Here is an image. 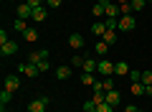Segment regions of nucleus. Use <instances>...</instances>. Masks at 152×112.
Wrapping results in <instances>:
<instances>
[{"mask_svg": "<svg viewBox=\"0 0 152 112\" xmlns=\"http://www.w3.org/2000/svg\"><path fill=\"white\" fill-rule=\"evenodd\" d=\"M33 21H38V23H43L46 21V18H48V16H46V5H38V8H33Z\"/></svg>", "mask_w": 152, "mask_h": 112, "instance_id": "obj_12", "label": "nucleus"}, {"mask_svg": "<svg viewBox=\"0 0 152 112\" xmlns=\"http://www.w3.org/2000/svg\"><path fill=\"white\" fill-rule=\"evenodd\" d=\"M114 3H117V5H124V3H129V0H114Z\"/></svg>", "mask_w": 152, "mask_h": 112, "instance_id": "obj_39", "label": "nucleus"}, {"mask_svg": "<svg viewBox=\"0 0 152 112\" xmlns=\"http://www.w3.org/2000/svg\"><path fill=\"white\" fill-rule=\"evenodd\" d=\"M129 79L132 82H140L142 79V71H129Z\"/></svg>", "mask_w": 152, "mask_h": 112, "instance_id": "obj_33", "label": "nucleus"}, {"mask_svg": "<svg viewBox=\"0 0 152 112\" xmlns=\"http://www.w3.org/2000/svg\"><path fill=\"white\" fill-rule=\"evenodd\" d=\"M36 66H38V71H41V74H43V71H48V59L41 61V64H36Z\"/></svg>", "mask_w": 152, "mask_h": 112, "instance_id": "obj_32", "label": "nucleus"}, {"mask_svg": "<svg viewBox=\"0 0 152 112\" xmlns=\"http://www.w3.org/2000/svg\"><path fill=\"white\" fill-rule=\"evenodd\" d=\"M15 13H18V18H26V21H28V18L33 16V8L28 5V3H20V5L15 8Z\"/></svg>", "mask_w": 152, "mask_h": 112, "instance_id": "obj_9", "label": "nucleus"}, {"mask_svg": "<svg viewBox=\"0 0 152 112\" xmlns=\"http://www.w3.org/2000/svg\"><path fill=\"white\" fill-rule=\"evenodd\" d=\"M71 74H74V71H71V66H58V69H56V79H61V82H66Z\"/></svg>", "mask_w": 152, "mask_h": 112, "instance_id": "obj_13", "label": "nucleus"}, {"mask_svg": "<svg viewBox=\"0 0 152 112\" xmlns=\"http://www.w3.org/2000/svg\"><path fill=\"white\" fill-rule=\"evenodd\" d=\"M134 26H137L134 16H122L119 18V31H134Z\"/></svg>", "mask_w": 152, "mask_h": 112, "instance_id": "obj_5", "label": "nucleus"}, {"mask_svg": "<svg viewBox=\"0 0 152 112\" xmlns=\"http://www.w3.org/2000/svg\"><path fill=\"white\" fill-rule=\"evenodd\" d=\"M129 89H132V94H137V97H140V94H145V84H142V82H132V87H129Z\"/></svg>", "mask_w": 152, "mask_h": 112, "instance_id": "obj_22", "label": "nucleus"}, {"mask_svg": "<svg viewBox=\"0 0 152 112\" xmlns=\"http://www.w3.org/2000/svg\"><path fill=\"white\" fill-rule=\"evenodd\" d=\"M91 16H96V18L107 16V10H104V5H102V3H94V8H91Z\"/></svg>", "mask_w": 152, "mask_h": 112, "instance_id": "obj_23", "label": "nucleus"}, {"mask_svg": "<svg viewBox=\"0 0 152 112\" xmlns=\"http://www.w3.org/2000/svg\"><path fill=\"white\" fill-rule=\"evenodd\" d=\"M84 43H86V38H84L81 33H71V36H69V46L74 48V51H79V48H84Z\"/></svg>", "mask_w": 152, "mask_h": 112, "instance_id": "obj_4", "label": "nucleus"}, {"mask_svg": "<svg viewBox=\"0 0 152 112\" xmlns=\"http://www.w3.org/2000/svg\"><path fill=\"white\" fill-rule=\"evenodd\" d=\"M140 82H142L145 87H147V84H152V71H142V79H140Z\"/></svg>", "mask_w": 152, "mask_h": 112, "instance_id": "obj_29", "label": "nucleus"}, {"mask_svg": "<svg viewBox=\"0 0 152 112\" xmlns=\"http://www.w3.org/2000/svg\"><path fill=\"white\" fill-rule=\"evenodd\" d=\"M18 87H20V79H18V76H5V89L8 92H13V94H15V92H18Z\"/></svg>", "mask_w": 152, "mask_h": 112, "instance_id": "obj_8", "label": "nucleus"}, {"mask_svg": "<svg viewBox=\"0 0 152 112\" xmlns=\"http://www.w3.org/2000/svg\"><path fill=\"white\" fill-rule=\"evenodd\" d=\"M0 53L3 56H13V53H18V41H8L0 46Z\"/></svg>", "mask_w": 152, "mask_h": 112, "instance_id": "obj_7", "label": "nucleus"}, {"mask_svg": "<svg viewBox=\"0 0 152 112\" xmlns=\"http://www.w3.org/2000/svg\"><path fill=\"white\" fill-rule=\"evenodd\" d=\"M81 84H84V87H94V84H96V79H94V74H89V71H84V76H81Z\"/></svg>", "mask_w": 152, "mask_h": 112, "instance_id": "obj_21", "label": "nucleus"}, {"mask_svg": "<svg viewBox=\"0 0 152 112\" xmlns=\"http://www.w3.org/2000/svg\"><path fill=\"white\" fill-rule=\"evenodd\" d=\"M46 5L48 8H61V0H46Z\"/></svg>", "mask_w": 152, "mask_h": 112, "instance_id": "obj_34", "label": "nucleus"}, {"mask_svg": "<svg viewBox=\"0 0 152 112\" xmlns=\"http://www.w3.org/2000/svg\"><path fill=\"white\" fill-rule=\"evenodd\" d=\"M13 28H15L18 33H26L28 26H26V18H15V23H13Z\"/></svg>", "mask_w": 152, "mask_h": 112, "instance_id": "obj_19", "label": "nucleus"}, {"mask_svg": "<svg viewBox=\"0 0 152 112\" xmlns=\"http://www.w3.org/2000/svg\"><path fill=\"white\" fill-rule=\"evenodd\" d=\"M96 71H99V74H102V76H112V74H114V64H112V61H109V59H104V61H99Z\"/></svg>", "mask_w": 152, "mask_h": 112, "instance_id": "obj_6", "label": "nucleus"}, {"mask_svg": "<svg viewBox=\"0 0 152 112\" xmlns=\"http://www.w3.org/2000/svg\"><path fill=\"white\" fill-rule=\"evenodd\" d=\"M71 66H84V56H71Z\"/></svg>", "mask_w": 152, "mask_h": 112, "instance_id": "obj_31", "label": "nucleus"}, {"mask_svg": "<svg viewBox=\"0 0 152 112\" xmlns=\"http://www.w3.org/2000/svg\"><path fill=\"white\" fill-rule=\"evenodd\" d=\"M48 102H51V97H38V99L28 102V112H46Z\"/></svg>", "mask_w": 152, "mask_h": 112, "instance_id": "obj_1", "label": "nucleus"}, {"mask_svg": "<svg viewBox=\"0 0 152 112\" xmlns=\"http://www.w3.org/2000/svg\"><path fill=\"white\" fill-rule=\"evenodd\" d=\"M46 59H48V51H46V48L33 51V53H28V56H26V61H31V64H41V61H46Z\"/></svg>", "mask_w": 152, "mask_h": 112, "instance_id": "obj_3", "label": "nucleus"}, {"mask_svg": "<svg viewBox=\"0 0 152 112\" xmlns=\"http://www.w3.org/2000/svg\"><path fill=\"white\" fill-rule=\"evenodd\" d=\"M96 112H114V107L109 102H102V105H96Z\"/></svg>", "mask_w": 152, "mask_h": 112, "instance_id": "obj_28", "label": "nucleus"}, {"mask_svg": "<svg viewBox=\"0 0 152 112\" xmlns=\"http://www.w3.org/2000/svg\"><path fill=\"white\" fill-rule=\"evenodd\" d=\"M96 3H102V5H104V10H107V5L112 3V0H96Z\"/></svg>", "mask_w": 152, "mask_h": 112, "instance_id": "obj_38", "label": "nucleus"}, {"mask_svg": "<svg viewBox=\"0 0 152 112\" xmlns=\"http://www.w3.org/2000/svg\"><path fill=\"white\" fill-rule=\"evenodd\" d=\"M129 66H127V61H117V64H114V74H117V76H127V74H129Z\"/></svg>", "mask_w": 152, "mask_h": 112, "instance_id": "obj_11", "label": "nucleus"}, {"mask_svg": "<svg viewBox=\"0 0 152 112\" xmlns=\"http://www.w3.org/2000/svg\"><path fill=\"white\" fill-rule=\"evenodd\" d=\"M91 33H94V36H104V33H107L104 21H94V23H91Z\"/></svg>", "mask_w": 152, "mask_h": 112, "instance_id": "obj_14", "label": "nucleus"}, {"mask_svg": "<svg viewBox=\"0 0 152 112\" xmlns=\"http://www.w3.org/2000/svg\"><path fill=\"white\" fill-rule=\"evenodd\" d=\"M102 87H104V92H112L114 89V79H112V76H107V79L102 82Z\"/></svg>", "mask_w": 152, "mask_h": 112, "instance_id": "obj_27", "label": "nucleus"}, {"mask_svg": "<svg viewBox=\"0 0 152 112\" xmlns=\"http://www.w3.org/2000/svg\"><path fill=\"white\" fill-rule=\"evenodd\" d=\"M147 0H129V5H132V13H140L142 8H145Z\"/></svg>", "mask_w": 152, "mask_h": 112, "instance_id": "obj_24", "label": "nucleus"}, {"mask_svg": "<svg viewBox=\"0 0 152 112\" xmlns=\"http://www.w3.org/2000/svg\"><path fill=\"white\" fill-rule=\"evenodd\" d=\"M145 94H147V97H152V84H147V87H145Z\"/></svg>", "mask_w": 152, "mask_h": 112, "instance_id": "obj_37", "label": "nucleus"}, {"mask_svg": "<svg viewBox=\"0 0 152 112\" xmlns=\"http://www.w3.org/2000/svg\"><path fill=\"white\" fill-rule=\"evenodd\" d=\"M96 66H99V61H94V59H84V66H81V69L89 71V74H94V71H96Z\"/></svg>", "mask_w": 152, "mask_h": 112, "instance_id": "obj_17", "label": "nucleus"}, {"mask_svg": "<svg viewBox=\"0 0 152 112\" xmlns=\"http://www.w3.org/2000/svg\"><path fill=\"white\" fill-rule=\"evenodd\" d=\"M119 13H122V16H132V5H129V3L119 5Z\"/></svg>", "mask_w": 152, "mask_h": 112, "instance_id": "obj_30", "label": "nucleus"}, {"mask_svg": "<svg viewBox=\"0 0 152 112\" xmlns=\"http://www.w3.org/2000/svg\"><path fill=\"white\" fill-rule=\"evenodd\" d=\"M8 41H10V38H8V33L0 31V46H3V43H8Z\"/></svg>", "mask_w": 152, "mask_h": 112, "instance_id": "obj_35", "label": "nucleus"}, {"mask_svg": "<svg viewBox=\"0 0 152 112\" xmlns=\"http://www.w3.org/2000/svg\"><path fill=\"white\" fill-rule=\"evenodd\" d=\"M10 99H13V92H8V89L0 92V107H3V112H5V105H8Z\"/></svg>", "mask_w": 152, "mask_h": 112, "instance_id": "obj_18", "label": "nucleus"}, {"mask_svg": "<svg viewBox=\"0 0 152 112\" xmlns=\"http://www.w3.org/2000/svg\"><path fill=\"white\" fill-rule=\"evenodd\" d=\"M107 51H109V43L107 41H99L96 46H94V53H96V56H107Z\"/></svg>", "mask_w": 152, "mask_h": 112, "instance_id": "obj_16", "label": "nucleus"}, {"mask_svg": "<svg viewBox=\"0 0 152 112\" xmlns=\"http://www.w3.org/2000/svg\"><path fill=\"white\" fill-rule=\"evenodd\" d=\"M23 38H26L28 43H33V41H38V31H36V28H28V31L23 33Z\"/></svg>", "mask_w": 152, "mask_h": 112, "instance_id": "obj_20", "label": "nucleus"}, {"mask_svg": "<svg viewBox=\"0 0 152 112\" xmlns=\"http://www.w3.org/2000/svg\"><path fill=\"white\" fill-rule=\"evenodd\" d=\"M84 112H96V102H94V99H86V102H84Z\"/></svg>", "mask_w": 152, "mask_h": 112, "instance_id": "obj_26", "label": "nucleus"}, {"mask_svg": "<svg viewBox=\"0 0 152 112\" xmlns=\"http://www.w3.org/2000/svg\"><path fill=\"white\" fill-rule=\"evenodd\" d=\"M107 18H122L119 5H117V3H109V5H107Z\"/></svg>", "mask_w": 152, "mask_h": 112, "instance_id": "obj_15", "label": "nucleus"}, {"mask_svg": "<svg viewBox=\"0 0 152 112\" xmlns=\"http://www.w3.org/2000/svg\"><path fill=\"white\" fill-rule=\"evenodd\" d=\"M124 112H140V107H134V105H124Z\"/></svg>", "mask_w": 152, "mask_h": 112, "instance_id": "obj_36", "label": "nucleus"}, {"mask_svg": "<svg viewBox=\"0 0 152 112\" xmlns=\"http://www.w3.org/2000/svg\"><path fill=\"white\" fill-rule=\"evenodd\" d=\"M102 41H107L109 46H112V43L117 41V31H107V33H104V36H102Z\"/></svg>", "mask_w": 152, "mask_h": 112, "instance_id": "obj_25", "label": "nucleus"}, {"mask_svg": "<svg viewBox=\"0 0 152 112\" xmlns=\"http://www.w3.org/2000/svg\"><path fill=\"white\" fill-rule=\"evenodd\" d=\"M104 102H109L112 107H117V105L122 102V94H119L117 89H112V92H107V97H104Z\"/></svg>", "mask_w": 152, "mask_h": 112, "instance_id": "obj_10", "label": "nucleus"}, {"mask_svg": "<svg viewBox=\"0 0 152 112\" xmlns=\"http://www.w3.org/2000/svg\"><path fill=\"white\" fill-rule=\"evenodd\" d=\"M18 71H20V74H26V76H38V74H41V71H38V66L31 64V61H23V64L18 66Z\"/></svg>", "mask_w": 152, "mask_h": 112, "instance_id": "obj_2", "label": "nucleus"}]
</instances>
